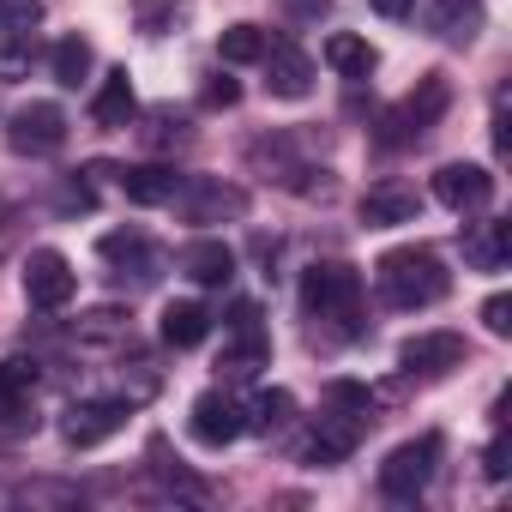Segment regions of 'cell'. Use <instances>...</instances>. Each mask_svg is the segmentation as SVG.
Here are the masks:
<instances>
[{
  "mask_svg": "<svg viewBox=\"0 0 512 512\" xmlns=\"http://www.w3.org/2000/svg\"><path fill=\"white\" fill-rule=\"evenodd\" d=\"M422 217V193L404 187V181H380L362 193V223L368 229H398V223H416Z\"/></svg>",
  "mask_w": 512,
  "mask_h": 512,
  "instance_id": "16",
  "label": "cell"
},
{
  "mask_svg": "<svg viewBox=\"0 0 512 512\" xmlns=\"http://www.w3.org/2000/svg\"><path fill=\"white\" fill-rule=\"evenodd\" d=\"M482 326H488L494 338H512V302H506V296H488V302H482Z\"/></svg>",
  "mask_w": 512,
  "mask_h": 512,
  "instance_id": "36",
  "label": "cell"
},
{
  "mask_svg": "<svg viewBox=\"0 0 512 512\" xmlns=\"http://www.w3.org/2000/svg\"><path fill=\"white\" fill-rule=\"evenodd\" d=\"M157 332H163V344H169V350H193V344H205V332H211V314H205L199 302H169Z\"/></svg>",
  "mask_w": 512,
  "mask_h": 512,
  "instance_id": "23",
  "label": "cell"
},
{
  "mask_svg": "<svg viewBox=\"0 0 512 512\" xmlns=\"http://www.w3.org/2000/svg\"><path fill=\"white\" fill-rule=\"evenodd\" d=\"M193 19V0H133V25L145 37H169Z\"/></svg>",
  "mask_w": 512,
  "mask_h": 512,
  "instance_id": "25",
  "label": "cell"
},
{
  "mask_svg": "<svg viewBox=\"0 0 512 512\" xmlns=\"http://www.w3.org/2000/svg\"><path fill=\"white\" fill-rule=\"evenodd\" d=\"M476 25H482V0H434V31L446 43L476 37Z\"/></svg>",
  "mask_w": 512,
  "mask_h": 512,
  "instance_id": "28",
  "label": "cell"
},
{
  "mask_svg": "<svg viewBox=\"0 0 512 512\" xmlns=\"http://www.w3.org/2000/svg\"><path fill=\"white\" fill-rule=\"evenodd\" d=\"M73 290H79V272H73V260H67L61 247H37L31 260H25V302L31 308L55 314V308L73 302Z\"/></svg>",
  "mask_w": 512,
  "mask_h": 512,
  "instance_id": "8",
  "label": "cell"
},
{
  "mask_svg": "<svg viewBox=\"0 0 512 512\" xmlns=\"http://www.w3.org/2000/svg\"><path fill=\"white\" fill-rule=\"evenodd\" d=\"M127 398H73L67 410H61V440L67 446H103V440H115L121 428H127Z\"/></svg>",
  "mask_w": 512,
  "mask_h": 512,
  "instance_id": "7",
  "label": "cell"
},
{
  "mask_svg": "<svg viewBox=\"0 0 512 512\" xmlns=\"http://www.w3.org/2000/svg\"><path fill=\"white\" fill-rule=\"evenodd\" d=\"M290 422H296V398H290L284 386L260 392V398H253V410H247V428H253V434H284Z\"/></svg>",
  "mask_w": 512,
  "mask_h": 512,
  "instance_id": "26",
  "label": "cell"
},
{
  "mask_svg": "<svg viewBox=\"0 0 512 512\" xmlns=\"http://www.w3.org/2000/svg\"><path fill=\"white\" fill-rule=\"evenodd\" d=\"M43 25V0H0V37H31Z\"/></svg>",
  "mask_w": 512,
  "mask_h": 512,
  "instance_id": "32",
  "label": "cell"
},
{
  "mask_svg": "<svg viewBox=\"0 0 512 512\" xmlns=\"http://www.w3.org/2000/svg\"><path fill=\"white\" fill-rule=\"evenodd\" d=\"M434 464H440V434H416V440L392 446L380 464V494L386 500H422L434 482Z\"/></svg>",
  "mask_w": 512,
  "mask_h": 512,
  "instance_id": "4",
  "label": "cell"
},
{
  "mask_svg": "<svg viewBox=\"0 0 512 512\" xmlns=\"http://www.w3.org/2000/svg\"><path fill=\"white\" fill-rule=\"evenodd\" d=\"M7 145H13L19 157H55V151L67 145V115H61L55 103H25V109H13V121H7Z\"/></svg>",
  "mask_w": 512,
  "mask_h": 512,
  "instance_id": "9",
  "label": "cell"
},
{
  "mask_svg": "<svg viewBox=\"0 0 512 512\" xmlns=\"http://www.w3.org/2000/svg\"><path fill=\"white\" fill-rule=\"evenodd\" d=\"M133 115H139V97H133L127 67L103 73V85H97V97H91V121H97V127H133Z\"/></svg>",
  "mask_w": 512,
  "mask_h": 512,
  "instance_id": "19",
  "label": "cell"
},
{
  "mask_svg": "<svg viewBox=\"0 0 512 512\" xmlns=\"http://www.w3.org/2000/svg\"><path fill=\"white\" fill-rule=\"evenodd\" d=\"M362 434H368V422L326 410V416H320V428H314V440H308V464H344V458L356 452V440H362Z\"/></svg>",
  "mask_w": 512,
  "mask_h": 512,
  "instance_id": "17",
  "label": "cell"
},
{
  "mask_svg": "<svg viewBox=\"0 0 512 512\" xmlns=\"http://www.w3.org/2000/svg\"><path fill=\"white\" fill-rule=\"evenodd\" d=\"M193 133H187V121L175 115V109H151V127H145V145H157V151H169V145H187Z\"/></svg>",
  "mask_w": 512,
  "mask_h": 512,
  "instance_id": "33",
  "label": "cell"
},
{
  "mask_svg": "<svg viewBox=\"0 0 512 512\" xmlns=\"http://www.w3.org/2000/svg\"><path fill=\"white\" fill-rule=\"evenodd\" d=\"M55 205H61V211H91V205H97V193H91V181H85V175H73V181L55 193Z\"/></svg>",
  "mask_w": 512,
  "mask_h": 512,
  "instance_id": "35",
  "label": "cell"
},
{
  "mask_svg": "<svg viewBox=\"0 0 512 512\" xmlns=\"http://www.w3.org/2000/svg\"><path fill=\"white\" fill-rule=\"evenodd\" d=\"M175 187H181V175H175L169 163H127V169H121V193H127L133 205H169Z\"/></svg>",
  "mask_w": 512,
  "mask_h": 512,
  "instance_id": "20",
  "label": "cell"
},
{
  "mask_svg": "<svg viewBox=\"0 0 512 512\" xmlns=\"http://www.w3.org/2000/svg\"><path fill=\"white\" fill-rule=\"evenodd\" d=\"M266 43H272V37H266L260 25H229V31L217 37V55H223L229 67H253V61L266 55Z\"/></svg>",
  "mask_w": 512,
  "mask_h": 512,
  "instance_id": "29",
  "label": "cell"
},
{
  "mask_svg": "<svg viewBox=\"0 0 512 512\" xmlns=\"http://www.w3.org/2000/svg\"><path fill=\"white\" fill-rule=\"evenodd\" d=\"M464 260L476 272H506V260H512V229L506 223H470L464 229Z\"/></svg>",
  "mask_w": 512,
  "mask_h": 512,
  "instance_id": "21",
  "label": "cell"
},
{
  "mask_svg": "<svg viewBox=\"0 0 512 512\" xmlns=\"http://www.w3.org/2000/svg\"><path fill=\"white\" fill-rule=\"evenodd\" d=\"M91 67H97V55H91L85 37H61V43L49 49V73H55V85H67V91H79V85L91 79Z\"/></svg>",
  "mask_w": 512,
  "mask_h": 512,
  "instance_id": "24",
  "label": "cell"
},
{
  "mask_svg": "<svg viewBox=\"0 0 512 512\" xmlns=\"http://www.w3.org/2000/svg\"><path fill=\"white\" fill-rule=\"evenodd\" d=\"M272 362V338H266V326H260V302H235V314H229V326H223V374L229 380H253Z\"/></svg>",
  "mask_w": 512,
  "mask_h": 512,
  "instance_id": "5",
  "label": "cell"
},
{
  "mask_svg": "<svg viewBox=\"0 0 512 512\" xmlns=\"http://www.w3.org/2000/svg\"><path fill=\"white\" fill-rule=\"evenodd\" d=\"M187 428H193V440H199V446H229V440H241V434H247V410H241L229 392H199V398H193Z\"/></svg>",
  "mask_w": 512,
  "mask_h": 512,
  "instance_id": "12",
  "label": "cell"
},
{
  "mask_svg": "<svg viewBox=\"0 0 512 512\" xmlns=\"http://www.w3.org/2000/svg\"><path fill=\"white\" fill-rule=\"evenodd\" d=\"M434 199L458 217H476V211L494 205V175L482 163H440L434 169Z\"/></svg>",
  "mask_w": 512,
  "mask_h": 512,
  "instance_id": "10",
  "label": "cell"
},
{
  "mask_svg": "<svg viewBox=\"0 0 512 512\" xmlns=\"http://www.w3.org/2000/svg\"><path fill=\"white\" fill-rule=\"evenodd\" d=\"M488 476H494V482L506 476V440H494V446H488Z\"/></svg>",
  "mask_w": 512,
  "mask_h": 512,
  "instance_id": "39",
  "label": "cell"
},
{
  "mask_svg": "<svg viewBox=\"0 0 512 512\" xmlns=\"http://www.w3.org/2000/svg\"><path fill=\"white\" fill-rule=\"evenodd\" d=\"M326 410L356 416V422H374V392L356 386V380H332V386H326Z\"/></svg>",
  "mask_w": 512,
  "mask_h": 512,
  "instance_id": "30",
  "label": "cell"
},
{
  "mask_svg": "<svg viewBox=\"0 0 512 512\" xmlns=\"http://www.w3.org/2000/svg\"><path fill=\"white\" fill-rule=\"evenodd\" d=\"M326 67L362 85V79L380 67V49H374L368 37H350V31H338V37H326Z\"/></svg>",
  "mask_w": 512,
  "mask_h": 512,
  "instance_id": "22",
  "label": "cell"
},
{
  "mask_svg": "<svg viewBox=\"0 0 512 512\" xmlns=\"http://www.w3.org/2000/svg\"><path fill=\"white\" fill-rule=\"evenodd\" d=\"M37 398V368L31 362H0V428H25Z\"/></svg>",
  "mask_w": 512,
  "mask_h": 512,
  "instance_id": "18",
  "label": "cell"
},
{
  "mask_svg": "<svg viewBox=\"0 0 512 512\" xmlns=\"http://www.w3.org/2000/svg\"><path fill=\"white\" fill-rule=\"evenodd\" d=\"M374 290H380V302H386V308L416 314V308H434V302L452 290V272H446V260H440L434 247L410 241V247L380 253V266H374Z\"/></svg>",
  "mask_w": 512,
  "mask_h": 512,
  "instance_id": "1",
  "label": "cell"
},
{
  "mask_svg": "<svg viewBox=\"0 0 512 512\" xmlns=\"http://www.w3.org/2000/svg\"><path fill=\"white\" fill-rule=\"evenodd\" d=\"M398 362H404V374L440 380V374H452L464 362V338L458 332H416V338L398 344Z\"/></svg>",
  "mask_w": 512,
  "mask_h": 512,
  "instance_id": "13",
  "label": "cell"
},
{
  "mask_svg": "<svg viewBox=\"0 0 512 512\" xmlns=\"http://www.w3.org/2000/svg\"><path fill=\"white\" fill-rule=\"evenodd\" d=\"M175 205H181V217L187 223H241L247 217V193L235 187V181H217V175H181V187H175Z\"/></svg>",
  "mask_w": 512,
  "mask_h": 512,
  "instance_id": "6",
  "label": "cell"
},
{
  "mask_svg": "<svg viewBox=\"0 0 512 512\" xmlns=\"http://www.w3.org/2000/svg\"><path fill=\"white\" fill-rule=\"evenodd\" d=\"M199 97H205V109H235V103H241V85L217 73V79H205V91H199Z\"/></svg>",
  "mask_w": 512,
  "mask_h": 512,
  "instance_id": "34",
  "label": "cell"
},
{
  "mask_svg": "<svg viewBox=\"0 0 512 512\" xmlns=\"http://www.w3.org/2000/svg\"><path fill=\"white\" fill-rule=\"evenodd\" d=\"M326 7H332V0H284V13H290V19H320Z\"/></svg>",
  "mask_w": 512,
  "mask_h": 512,
  "instance_id": "37",
  "label": "cell"
},
{
  "mask_svg": "<svg viewBox=\"0 0 512 512\" xmlns=\"http://www.w3.org/2000/svg\"><path fill=\"white\" fill-rule=\"evenodd\" d=\"M368 7H374L380 19H410V13H416V0H368Z\"/></svg>",
  "mask_w": 512,
  "mask_h": 512,
  "instance_id": "38",
  "label": "cell"
},
{
  "mask_svg": "<svg viewBox=\"0 0 512 512\" xmlns=\"http://www.w3.org/2000/svg\"><path fill=\"white\" fill-rule=\"evenodd\" d=\"M260 67H266V91L284 97V103H302V97L314 91V61H308V49H296L290 37H272L266 55H260Z\"/></svg>",
  "mask_w": 512,
  "mask_h": 512,
  "instance_id": "11",
  "label": "cell"
},
{
  "mask_svg": "<svg viewBox=\"0 0 512 512\" xmlns=\"http://www.w3.org/2000/svg\"><path fill=\"white\" fill-rule=\"evenodd\" d=\"M181 278L187 284H199V290H223L229 278H235V247L229 241H217V235H199V241H187L181 247Z\"/></svg>",
  "mask_w": 512,
  "mask_h": 512,
  "instance_id": "14",
  "label": "cell"
},
{
  "mask_svg": "<svg viewBox=\"0 0 512 512\" xmlns=\"http://www.w3.org/2000/svg\"><path fill=\"white\" fill-rule=\"evenodd\" d=\"M31 67H37V43L31 37H0V85L31 79Z\"/></svg>",
  "mask_w": 512,
  "mask_h": 512,
  "instance_id": "31",
  "label": "cell"
},
{
  "mask_svg": "<svg viewBox=\"0 0 512 512\" xmlns=\"http://www.w3.org/2000/svg\"><path fill=\"white\" fill-rule=\"evenodd\" d=\"M446 109H452V85H446L440 73H428V79H422L404 103H392V109L380 115V145H386V151L416 145V139H422V133H428Z\"/></svg>",
  "mask_w": 512,
  "mask_h": 512,
  "instance_id": "3",
  "label": "cell"
},
{
  "mask_svg": "<svg viewBox=\"0 0 512 512\" xmlns=\"http://www.w3.org/2000/svg\"><path fill=\"white\" fill-rule=\"evenodd\" d=\"M97 253H103V266H109L115 278H133V284H151V278H157V247H151L139 229H115V235H103Z\"/></svg>",
  "mask_w": 512,
  "mask_h": 512,
  "instance_id": "15",
  "label": "cell"
},
{
  "mask_svg": "<svg viewBox=\"0 0 512 512\" xmlns=\"http://www.w3.org/2000/svg\"><path fill=\"white\" fill-rule=\"evenodd\" d=\"M127 332H133V326H127L121 308H91V314L73 320V338H79V344H127Z\"/></svg>",
  "mask_w": 512,
  "mask_h": 512,
  "instance_id": "27",
  "label": "cell"
},
{
  "mask_svg": "<svg viewBox=\"0 0 512 512\" xmlns=\"http://www.w3.org/2000/svg\"><path fill=\"white\" fill-rule=\"evenodd\" d=\"M302 314L314 326H332V332L350 338L356 332V314H362V278L350 266H338V260L308 266V278H302Z\"/></svg>",
  "mask_w": 512,
  "mask_h": 512,
  "instance_id": "2",
  "label": "cell"
}]
</instances>
